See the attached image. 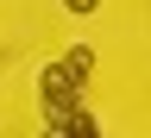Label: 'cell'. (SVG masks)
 <instances>
[{
  "label": "cell",
  "instance_id": "1",
  "mask_svg": "<svg viewBox=\"0 0 151 138\" xmlns=\"http://www.w3.org/2000/svg\"><path fill=\"white\" fill-rule=\"evenodd\" d=\"M38 107H44V126H69L76 119V113H88L82 101H76V88H69V75L63 69H44V75H38Z\"/></svg>",
  "mask_w": 151,
  "mask_h": 138
},
{
  "label": "cell",
  "instance_id": "2",
  "mask_svg": "<svg viewBox=\"0 0 151 138\" xmlns=\"http://www.w3.org/2000/svg\"><path fill=\"white\" fill-rule=\"evenodd\" d=\"M57 69H63V75H69V88L82 94V88H88V75H94V44H69Z\"/></svg>",
  "mask_w": 151,
  "mask_h": 138
},
{
  "label": "cell",
  "instance_id": "3",
  "mask_svg": "<svg viewBox=\"0 0 151 138\" xmlns=\"http://www.w3.org/2000/svg\"><path fill=\"white\" fill-rule=\"evenodd\" d=\"M63 132H69V138H101V132H94V119H88V113H76V119H69Z\"/></svg>",
  "mask_w": 151,
  "mask_h": 138
},
{
  "label": "cell",
  "instance_id": "4",
  "mask_svg": "<svg viewBox=\"0 0 151 138\" xmlns=\"http://www.w3.org/2000/svg\"><path fill=\"white\" fill-rule=\"evenodd\" d=\"M63 6H69L76 19H88V13H101V0H63Z\"/></svg>",
  "mask_w": 151,
  "mask_h": 138
},
{
  "label": "cell",
  "instance_id": "5",
  "mask_svg": "<svg viewBox=\"0 0 151 138\" xmlns=\"http://www.w3.org/2000/svg\"><path fill=\"white\" fill-rule=\"evenodd\" d=\"M44 138H69V132H63V126H44Z\"/></svg>",
  "mask_w": 151,
  "mask_h": 138
}]
</instances>
